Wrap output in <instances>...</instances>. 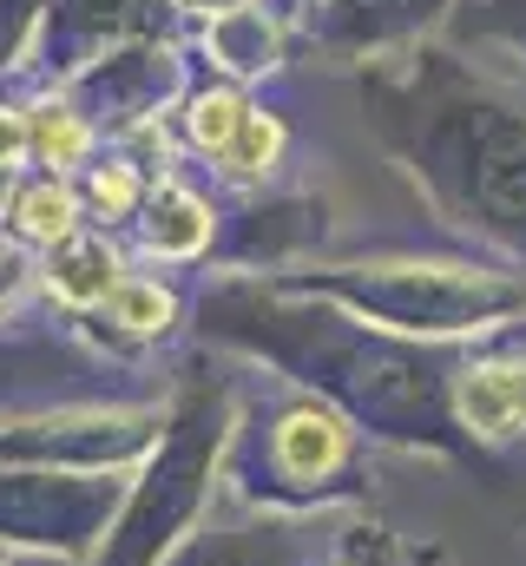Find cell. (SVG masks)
<instances>
[{
    "mask_svg": "<svg viewBox=\"0 0 526 566\" xmlns=\"http://www.w3.org/2000/svg\"><path fill=\"white\" fill-rule=\"evenodd\" d=\"M349 461V428L316 402H296L290 416H276L270 428V474L283 488H323L329 474H343Z\"/></svg>",
    "mask_w": 526,
    "mask_h": 566,
    "instance_id": "cell-1",
    "label": "cell"
},
{
    "mask_svg": "<svg viewBox=\"0 0 526 566\" xmlns=\"http://www.w3.org/2000/svg\"><path fill=\"white\" fill-rule=\"evenodd\" d=\"M461 416L487 441H514L526 434V363H474L461 376Z\"/></svg>",
    "mask_w": 526,
    "mask_h": 566,
    "instance_id": "cell-2",
    "label": "cell"
},
{
    "mask_svg": "<svg viewBox=\"0 0 526 566\" xmlns=\"http://www.w3.org/2000/svg\"><path fill=\"white\" fill-rule=\"evenodd\" d=\"M191 566H303V554L283 541V527H218Z\"/></svg>",
    "mask_w": 526,
    "mask_h": 566,
    "instance_id": "cell-3",
    "label": "cell"
},
{
    "mask_svg": "<svg viewBox=\"0 0 526 566\" xmlns=\"http://www.w3.org/2000/svg\"><path fill=\"white\" fill-rule=\"evenodd\" d=\"M204 238H211V211H204L198 198L165 191V198L151 205V244H158V251H198Z\"/></svg>",
    "mask_w": 526,
    "mask_h": 566,
    "instance_id": "cell-4",
    "label": "cell"
},
{
    "mask_svg": "<svg viewBox=\"0 0 526 566\" xmlns=\"http://www.w3.org/2000/svg\"><path fill=\"white\" fill-rule=\"evenodd\" d=\"M349 566H441V547H408V541H389L382 527H362L349 541Z\"/></svg>",
    "mask_w": 526,
    "mask_h": 566,
    "instance_id": "cell-5",
    "label": "cell"
},
{
    "mask_svg": "<svg viewBox=\"0 0 526 566\" xmlns=\"http://www.w3.org/2000/svg\"><path fill=\"white\" fill-rule=\"evenodd\" d=\"M60 290H66V296H106V290H113L106 251H99V244H73V251L60 258Z\"/></svg>",
    "mask_w": 526,
    "mask_h": 566,
    "instance_id": "cell-6",
    "label": "cell"
},
{
    "mask_svg": "<svg viewBox=\"0 0 526 566\" xmlns=\"http://www.w3.org/2000/svg\"><path fill=\"white\" fill-rule=\"evenodd\" d=\"M276 119L270 113H244L238 119V133H231V145H224V158L238 165V171H257V165H270V151H276Z\"/></svg>",
    "mask_w": 526,
    "mask_h": 566,
    "instance_id": "cell-7",
    "label": "cell"
},
{
    "mask_svg": "<svg viewBox=\"0 0 526 566\" xmlns=\"http://www.w3.org/2000/svg\"><path fill=\"white\" fill-rule=\"evenodd\" d=\"M20 231L27 238H66L73 231V198L66 191H27L20 198Z\"/></svg>",
    "mask_w": 526,
    "mask_h": 566,
    "instance_id": "cell-8",
    "label": "cell"
},
{
    "mask_svg": "<svg viewBox=\"0 0 526 566\" xmlns=\"http://www.w3.org/2000/svg\"><path fill=\"white\" fill-rule=\"evenodd\" d=\"M113 316L126 329H165V290L158 283H113Z\"/></svg>",
    "mask_w": 526,
    "mask_h": 566,
    "instance_id": "cell-9",
    "label": "cell"
},
{
    "mask_svg": "<svg viewBox=\"0 0 526 566\" xmlns=\"http://www.w3.org/2000/svg\"><path fill=\"white\" fill-rule=\"evenodd\" d=\"M20 145H27V126H20V119H0V165H7Z\"/></svg>",
    "mask_w": 526,
    "mask_h": 566,
    "instance_id": "cell-10",
    "label": "cell"
}]
</instances>
